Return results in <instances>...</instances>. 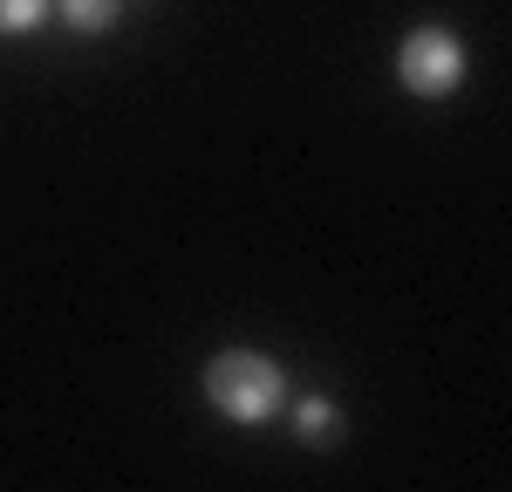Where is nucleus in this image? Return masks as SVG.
<instances>
[{
  "label": "nucleus",
  "mask_w": 512,
  "mask_h": 492,
  "mask_svg": "<svg viewBox=\"0 0 512 492\" xmlns=\"http://www.w3.org/2000/svg\"><path fill=\"white\" fill-rule=\"evenodd\" d=\"M205 397H212L219 417H233V424H267L287 404V376L260 349H219L205 363Z\"/></svg>",
  "instance_id": "nucleus-1"
},
{
  "label": "nucleus",
  "mask_w": 512,
  "mask_h": 492,
  "mask_svg": "<svg viewBox=\"0 0 512 492\" xmlns=\"http://www.w3.org/2000/svg\"><path fill=\"white\" fill-rule=\"evenodd\" d=\"M62 14H69V28H82V35H103L117 21V0H62Z\"/></svg>",
  "instance_id": "nucleus-4"
},
{
  "label": "nucleus",
  "mask_w": 512,
  "mask_h": 492,
  "mask_svg": "<svg viewBox=\"0 0 512 492\" xmlns=\"http://www.w3.org/2000/svg\"><path fill=\"white\" fill-rule=\"evenodd\" d=\"M294 431H301L308 445H328V438H335V404H328V397H301V404H294Z\"/></svg>",
  "instance_id": "nucleus-3"
},
{
  "label": "nucleus",
  "mask_w": 512,
  "mask_h": 492,
  "mask_svg": "<svg viewBox=\"0 0 512 492\" xmlns=\"http://www.w3.org/2000/svg\"><path fill=\"white\" fill-rule=\"evenodd\" d=\"M41 14H48V0H0V35H28L41 28Z\"/></svg>",
  "instance_id": "nucleus-5"
},
{
  "label": "nucleus",
  "mask_w": 512,
  "mask_h": 492,
  "mask_svg": "<svg viewBox=\"0 0 512 492\" xmlns=\"http://www.w3.org/2000/svg\"><path fill=\"white\" fill-rule=\"evenodd\" d=\"M396 76L410 96H451L458 82H465V41L444 35V28H417V35H403L396 48Z\"/></svg>",
  "instance_id": "nucleus-2"
}]
</instances>
